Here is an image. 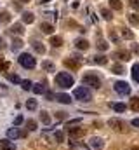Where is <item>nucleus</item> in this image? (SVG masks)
<instances>
[{
  "label": "nucleus",
  "instance_id": "obj_1",
  "mask_svg": "<svg viewBox=\"0 0 139 150\" xmlns=\"http://www.w3.org/2000/svg\"><path fill=\"white\" fill-rule=\"evenodd\" d=\"M56 84L61 87V89H70V87H73V84H75V79H73V75H70L68 72H59V74L56 75Z\"/></svg>",
  "mask_w": 139,
  "mask_h": 150
},
{
  "label": "nucleus",
  "instance_id": "obj_2",
  "mask_svg": "<svg viewBox=\"0 0 139 150\" xmlns=\"http://www.w3.org/2000/svg\"><path fill=\"white\" fill-rule=\"evenodd\" d=\"M73 98L78 100V101H91L92 100V93L85 87V86H80L73 91Z\"/></svg>",
  "mask_w": 139,
  "mask_h": 150
},
{
  "label": "nucleus",
  "instance_id": "obj_3",
  "mask_svg": "<svg viewBox=\"0 0 139 150\" xmlns=\"http://www.w3.org/2000/svg\"><path fill=\"white\" fill-rule=\"evenodd\" d=\"M82 82H84L85 86H89V87H94V89H99V87H101V79L96 74H92V72H89V74L84 75V77H82Z\"/></svg>",
  "mask_w": 139,
  "mask_h": 150
},
{
  "label": "nucleus",
  "instance_id": "obj_4",
  "mask_svg": "<svg viewBox=\"0 0 139 150\" xmlns=\"http://www.w3.org/2000/svg\"><path fill=\"white\" fill-rule=\"evenodd\" d=\"M18 61H19L21 67H25V68H28V70L35 68V65H37V59H35L32 54H28V52H23V54L18 58Z\"/></svg>",
  "mask_w": 139,
  "mask_h": 150
},
{
  "label": "nucleus",
  "instance_id": "obj_5",
  "mask_svg": "<svg viewBox=\"0 0 139 150\" xmlns=\"http://www.w3.org/2000/svg\"><path fill=\"white\" fill-rule=\"evenodd\" d=\"M115 91L118 93V94H122V96H127L129 93H131V86L127 84V82H124V80H118V82H115Z\"/></svg>",
  "mask_w": 139,
  "mask_h": 150
},
{
  "label": "nucleus",
  "instance_id": "obj_6",
  "mask_svg": "<svg viewBox=\"0 0 139 150\" xmlns=\"http://www.w3.org/2000/svg\"><path fill=\"white\" fill-rule=\"evenodd\" d=\"M108 126H110L113 131H118V133H124V131H125V124H124L120 119H110V120H108Z\"/></svg>",
  "mask_w": 139,
  "mask_h": 150
},
{
  "label": "nucleus",
  "instance_id": "obj_7",
  "mask_svg": "<svg viewBox=\"0 0 139 150\" xmlns=\"http://www.w3.org/2000/svg\"><path fill=\"white\" fill-rule=\"evenodd\" d=\"M68 134L71 140H78L85 134V127H68Z\"/></svg>",
  "mask_w": 139,
  "mask_h": 150
},
{
  "label": "nucleus",
  "instance_id": "obj_8",
  "mask_svg": "<svg viewBox=\"0 0 139 150\" xmlns=\"http://www.w3.org/2000/svg\"><path fill=\"white\" fill-rule=\"evenodd\" d=\"M65 65L71 68V70H77L78 67H80V56L78 54H75V56H71V58H66L65 59Z\"/></svg>",
  "mask_w": 139,
  "mask_h": 150
},
{
  "label": "nucleus",
  "instance_id": "obj_9",
  "mask_svg": "<svg viewBox=\"0 0 139 150\" xmlns=\"http://www.w3.org/2000/svg\"><path fill=\"white\" fill-rule=\"evenodd\" d=\"M23 136H26V133L21 131L19 127H11L7 131V138H23Z\"/></svg>",
  "mask_w": 139,
  "mask_h": 150
},
{
  "label": "nucleus",
  "instance_id": "obj_10",
  "mask_svg": "<svg viewBox=\"0 0 139 150\" xmlns=\"http://www.w3.org/2000/svg\"><path fill=\"white\" fill-rule=\"evenodd\" d=\"M89 145L92 147L94 150H101L104 147V142L101 138H98V136H94V138H91V142H89Z\"/></svg>",
  "mask_w": 139,
  "mask_h": 150
},
{
  "label": "nucleus",
  "instance_id": "obj_11",
  "mask_svg": "<svg viewBox=\"0 0 139 150\" xmlns=\"http://www.w3.org/2000/svg\"><path fill=\"white\" fill-rule=\"evenodd\" d=\"M75 47H77L78 51H87V49H89V42H87L85 38H77Z\"/></svg>",
  "mask_w": 139,
  "mask_h": 150
},
{
  "label": "nucleus",
  "instance_id": "obj_12",
  "mask_svg": "<svg viewBox=\"0 0 139 150\" xmlns=\"http://www.w3.org/2000/svg\"><path fill=\"white\" fill-rule=\"evenodd\" d=\"M0 150H16V145L11 140H2L0 142Z\"/></svg>",
  "mask_w": 139,
  "mask_h": 150
},
{
  "label": "nucleus",
  "instance_id": "obj_13",
  "mask_svg": "<svg viewBox=\"0 0 139 150\" xmlns=\"http://www.w3.org/2000/svg\"><path fill=\"white\" fill-rule=\"evenodd\" d=\"M40 30H42V33H47V35H52V32H54V26L51 25V23H42L40 25Z\"/></svg>",
  "mask_w": 139,
  "mask_h": 150
},
{
  "label": "nucleus",
  "instance_id": "obj_14",
  "mask_svg": "<svg viewBox=\"0 0 139 150\" xmlns=\"http://www.w3.org/2000/svg\"><path fill=\"white\" fill-rule=\"evenodd\" d=\"M11 33H12V35H23V33H25L23 25H19V23L12 25V26H11Z\"/></svg>",
  "mask_w": 139,
  "mask_h": 150
},
{
  "label": "nucleus",
  "instance_id": "obj_15",
  "mask_svg": "<svg viewBox=\"0 0 139 150\" xmlns=\"http://www.w3.org/2000/svg\"><path fill=\"white\" fill-rule=\"evenodd\" d=\"M113 58H117V59H122V61H127V59L131 58V54H129L127 51H117Z\"/></svg>",
  "mask_w": 139,
  "mask_h": 150
},
{
  "label": "nucleus",
  "instance_id": "obj_16",
  "mask_svg": "<svg viewBox=\"0 0 139 150\" xmlns=\"http://www.w3.org/2000/svg\"><path fill=\"white\" fill-rule=\"evenodd\" d=\"M56 101H59V103H65V105H68L70 101H71V96L65 94V93H61V94H58V96H56Z\"/></svg>",
  "mask_w": 139,
  "mask_h": 150
},
{
  "label": "nucleus",
  "instance_id": "obj_17",
  "mask_svg": "<svg viewBox=\"0 0 139 150\" xmlns=\"http://www.w3.org/2000/svg\"><path fill=\"white\" fill-rule=\"evenodd\" d=\"M45 86H47V84H45ZM45 86H44V84H33L32 91H33L35 94H45Z\"/></svg>",
  "mask_w": 139,
  "mask_h": 150
},
{
  "label": "nucleus",
  "instance_id": "obj_18",
  "mask_svg": "<svg viewBox=\"0 0 139 150\" xmlns=\"http://www.w3.org/2000/svg\"><path fill=\"white\" fill-rule=\"evenodd\" d=\"M32 45H33V49L38 52V54H44V52H45V45H44L42 42H33Z\"/></svg>",
  "mask_w": 139,
  "mask_h": 150
},
{
  "label": "nucleus",
  "instance_id": "obj_19",
  "mask_svg": "<svg viewBox=\"0 0 139 150\" xmlns=\"http://www.w3.org/2000/svg\"><path fill=\"white\" fill-rule=\"evenodd\" d=\"M35 21V16L32 14V12H25L23 14V23H28V25H32Z\"/></svg>",
  "mask_w": 139,
  "mask_h": 150
},
{
  "label": "nucleus",
  "instance_id": "obj_20",
  "mask_svg": "<svg viewBox=\"0 0 139 150\" xmlns=\"http://www.w3.org/2000/svg\"><path fill=\"white\" fill-rule=\"evenodd\" d=\"M131 74H132V79H134V80H136V82L139 84V63H136V65L132 67Z\"/></svg>",
  "mask_w": 139,
  "mask_h": 150
},
{
  "label": "nucleus",
  "instance_id": "obj_21",
  "mask_svg": "<svg viewBox=\"0 0 139 150\" xmlns=\"http://www.w3.org/2000/svg\"><path fill=\"white\" fill-rule=\"evenodd\" d=\"M94 63H98V65H106V63H108V58L103 56V54H98V56H94Z\"/></svg>",
  "mask_w": 139,
  "mask_h": 150
},
{
  "label": "nucleus",
  "instance_id": "obj_22",
  "mask_svg": "<svg viewBox=\"0 0 139 150\" xmlns=\"http://www.w3.org/2000/svg\"><path fill=\"white\" fill-rule=\"evenodd\" d=\"M42 67H44V70H45V72H54V70H56V67H54V63H52V61H44V65H42Z\"/></svg>",
  "mask_w": 139,
  "mask_h": 150
},
{
  "label": "nucleus",
  "instance_id": "obj_23",
  "mask_svg": "<svg viewBox=\"0 0 139 150\" xmlns=\"http://www.w3.org/2000/svg\"><path fill=\"white\" fill-rule=\"evenodd\" d=\"M111 107H113L115 112H125L127 110V105H124V103H113Z\"/></svg>",
  "mask_w": 139,
  "mask_h": 150
},
{
  "label": "nucleus",
  "instance_id": "obj_24",
  "mask_svg": "<svg viewBox=\"0 0 139 150\" xmlns=\"http://www.w3.org/2000/svg\"><path fill=\"white\" fill-rule=\"evenodd\" d=\"M51 44H52V47H61L63 45V38L61 37H51Z\"/></svg>",
  "mask_w": 139,
  "mask_h": 150
},
{
  "label": "nucleus",
  "instance_id": "obj_25",
  "mask_svg": "<svg viewBox=\"0 0 139 150\" xmlns=\"http://www.w3.org/2000/svg\"><path fill=\"white\" fill-rule=\"evenodd\" d=\"M111 72H113V74H117V75H122L125 70H124V67H122V65H118V63H117V65H113V67H111Z\"/></svg>",
  "mask_w": 139,
  "mask_h": 150
},
{
  "label": "nucleus",
  "instance_id": "obj_26",
  "mask_svg": "<svg viewBox=\"0 0 139 150\" xmlns=\"http://www.w3.org/2000/svg\"><path fill=\"white\" fill-rule=\"evenodd\" d=\"M0 21H2V23H9V21H11V14H9L7 11H2V12H0Z\"/></svg>",
  "mask_w": 139,
  "mask_h": 150
},
{
  "label": "nucleus",
  "instance_id": "obj_27",
  "mask_svg": "<svg viewBox=\"0 0 139 150\" xmlns=\"http://www.w3.org/2000/svg\"><path fill=\"white\" fill-rule=\"evenodd\" d=\"M26 129L28 131H37V120H33V119L26 120Z\"/></svg>",
  "mask_w": 139,
  "mask_h": 150
},
{
  "label": "nucleus",
  "instance_id": "obj_28",
  "mask_svg": "<svg viewBox=\"0 0 139 150\" xmlns=\"http://www.w3.org/2000/svg\"><path fill=\"white\" fill-rule=\"evenodd\" d=\"M110 7L115 9V11H120L122 9V2L120 0H110Z\"/></svg>",
  "mask_w": 139,
  "mask_h": 150
},
{
  "label": "nucleus",
  "instance_id": "obj_29",
  "mask_svg": "<svg viewBox=\"0 0 139 150\" xmlns=\"http://www.w3.org/2000/svg\"><path fill=\"white\" fill-rule=\"evenodd\" d=\"M134 112H139V98H132L131 100V105H129Z\"/></svg>",
  "mask_w": 139,
  "mask_h": 150
},
{
  "label": "nucleus",
  "instance_id": "obj_30",
  "mask_svg": "<svg viewBox=\"0 0 139 150\" xmlns=\"http://www.w3.org/2000/svg\"><path fill=\"white\" fill-rule=\"evenodd\" d=\"M37 107H38L37 100H28V101H26V108H28V110H37Z\"/></svg>",
  "mask_w": 139,
  "mask_h": 150
},
{
  "label": "nucleus",
  "instance_id": "obj_31",
  "mask_svg": "<svg viewBox=\"0 0 139 150\" xmlns=\"http://www.w3.org/2000/svg\"><path fill=\"white\" fill-rule=\"evenodd\" d=\"M7 79H9L11 82H14V84H21V79L16 74H7Z\"/></svg>",
  "mask_w": 139,
  "mask_h": 150
},
{
  "label": "nucleus",
  "instance_id": "obj_32",
  "mask_svg": "<svg viewBox=\"0 0 139 150\" xmlns=\"http://www.w3.org/2000/svg\"><path fill=\"white\" fill-rule=\"evenodd\" d=\"M9 70V63L4 61V56H0V72H7Z\"/></svg>",
  "mask_w": 139,
  "mask_h": 150
},
{
  "label": "nucleus",
  "instance_id": "obj_33",
  "mask_svg": "<svg viewBox=\"0 0 139 150\" xmlns=\"http://www.w3.org/2000/svg\"><path fill=\"white\" fill-rule=\"evenodd\" d=\"M40 120H42L44 124H51V117H49V113L42 112V113H40Z\"/></svg>",
  "mask_w": 139,
  "mask_h": 150
},
{
  "label": "nucleus",
  "instance_id": "obj_34",
  "mask_svg": "<svg viewBox=\"0 0 139 150\" xmlns=\"http://www.w3.org/2000/svg\"><path fill=\"white\" fill-rule=\"evenodd\" d=\"M21 86H23V89H25V91H30V89L33 87L32 80H21Z\"/></svg>",
  "mask_w": 139,
  "mask_h": 150
},
{
  "label": "nucleus",
  "instance_id": "obj_35",
  "mask_svg": "<svg viewBox=\"0 0 139 150\" xmlns=\"http://www.w3.org/2000/svg\"><path fill=\"white\" fill-rule=\"evenodd\" d=\"M101 16H103V18L106 19V21H110V19L113 18V16H111V12H110L108 9H101Z\"/></svg>",
  "mask_w": 139,
  "mask_h": 150
},
{
  "label": "nucleus",
  "instance_id": "obj_36",
  "mask_svg": "<svg viewBox=\"0 0 139 150\" xmlns=\"http://www.w3.org/2000/svg\"><path fill=\"white\" fill-rule=\"evenodd\" d=\"M129 21L132 25H139V14H129Z\"/></svg>",
  "mask_w": 139,
  "mask_h": 150
},
{
  "label": "nucleus",
  "instance_id": "obj_37",
  "mask_svg": "<svg viewBox=\"0 0 139 150\" xmlns=\"http://www.w3.org/2000/svg\"><path fill=\"white\" fill-rule=\"evenodd\" d=\"M21 45H23V42H21L19 38H16V40L12 42V51H18V49H21Z\"/></svg>",
  "mask_w": 139,
  "mask_h": 150
},
{
  "label": "nucleus",
  "instance_id": "obj_38",
  "mask_svg": "<svg viewBox=\"0 0 139 150\" xmlns=\"http://www.w3.org/2000/svg\"><path fill=\"white\" fill-rule=\"evenodd\" d=\"M58 120H66V117H68V113L66 112H56V115H54Z\"/></svg>",
  "mask_w": 139,
  "mask_h": 150
},
{
  "label": "nucleus",
  "instance_id": "obj_39",
  "mask_svg": "<svg viewBox=\"0 0 139 150\" xmlns=\"http://www.w3.org/2000/svg\"><path fill=\"white\" fill-rule=\"evenodd\" d=\"M25 122V119H23V115H18V117H14V126L18 127V126H21Z\"/></svg>",
  "mask_w": 139,
  "mask_h": 150
},
{
  "label": "nucleus",
  "instance_id": "obj_40",
  "mask_svg": "<svg viewBox=\"0 0 139 150\" xmlns=\"http://www.w3.org/2000/svg\"><path fill=\"white\" fill-rule=\"evenodd\" d=\"M98 49H99V51H106V49H108V42L99 40V42H98Z\"/></svg>",
  "mask_w": 139,
  "mask_h": 150
},
{
  "label": "nucleus",
  "instance_id": "obj_41",
  "mask_svg": "<svg viewBox=\"0 0 139 150\" xmlns=\"http://www.w3.org/2000/svg\"><path fill=\"white\" fill-rule=\"evenodd\" d=\"M45 98H47L49 101H56V94L51 93V91H45Z\"/></svg>",
  "mask_w": 139,
  "mask_h": 150
},
{
  "label": "nucleus",
  "instance_id": "obj_42",
  "mask_svg": "<svg viewBox=\"0 0 139 150\" xmlns=\"http://www.w3.org/2000/svg\"><path fill=\"white\" fill-rule=\"evenodd\" d=\"M54 136H56V142H59V143H61V142L65 140V133H63V131H58V133H56Z\"/></svg>",
  "mask_w": 139,
  "mask_h": 150
},
{
  "label": "nucleus",
  "instance_id": "obj_43",
  "mask_svg": "<svg viewBox=\"0 0 139 150\" xmlns=\"http://www.w3.org/2000/svg\"><path fill=\"white\" fill-rule=\"evenodd\" d=\"M122 35H124L125 38H132V37H134V35H132V32H129L127 28H122Z\"/></svg>",
  "mask_w": 139,
  "mask_h": 150
},
{
  "label": "nucleus",
  "instance_id": "obj_44",
  "mask_svg": "<svg viewBox=\"0 0 139 150\" xmlns=\"http://www.w3.org/2000/svg\"><path fill=\"white\" fill-rule=\"evenodd\" d=\"M129 4H131V7H132V9L139 11V0H129Z\"/></svg>",
  "mask_w": 139,
  "mask_h": 150
},
{
  "label": "nucleus",
  "instance_id": "obj_45",
  "mask_svg": "<svg viewBox=\"0 0 139 150\" xmlns=\"http://www.w3.org/2000/svg\"><path fill=\"white\" fill-rule=\"evenodd\" d=\"M110 38H111L113 42H118V35H117L115 32H111V33H110Z\"/></svg>",
  "mask_w": 139,
  "mask_h": 150
},
{
  "label": "nucleus",
  "instance_id": "obj_46",
  "mask_svg": "<svg viewBox=\"0 0 139 150\" xmlns=\"http://www.w3.org/2000/svg\"><path fill=\"white\" fill-rule=\"evenodd\" d=\"M132 126H134V127H139V117L138 119H132Z\"/></svg>",
  "mask_w": 139,
  "mask_h": 150
},
{
  "label": "nucleus",
  "instance_id": "obj_47",
  "mask_svg": "<svg viewBox=\"0 0 139 150\" xmlns=\"http://www.w3.org/2000/svg\"><path fill=\"white\" fill-rule=\"evenodd\" d=\"M131 150H139V147H132V149H131Z\"/></svg>",
  "mask_w": 139,
  "mask_h": 150
},
{
  "label": "nucleus",
  "instance_id": "obj_48",
  "mask_svg": "<svg viewBox=\"0 0 139 150\" xmlns=\"http://www.w3.org/2000/svg\"><path fill=\"white\" fill-rule=\"evenodd\" d=\"M19 2H32V0H19Z\"/></svg>",
  "mask_w": 139,
  "mask_h": 150
},
{
  "label": "nucleus",
  "instance_id": "obj_49",
  "mask_svg": "<svg viewBox=\"0 0 139 150\" xmlns=\"http://www.w3.org/2000/svg\"><path fill=\"white\" fill-rule=\"evenodd\" d=\"M0 44H2V38H0Z\"/></svg>",
  "mask_w": 139,
  "mask_h": 150
}]
</instances>
